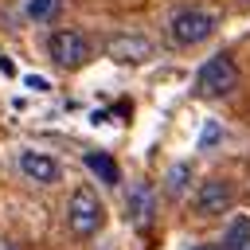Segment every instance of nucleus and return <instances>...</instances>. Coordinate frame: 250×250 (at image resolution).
Returning a JSON list of instances; mask_svg holds the SVG:
<instances>
[{
  "label": "nucleus",
  "instance_id": "11",
  "mask_svg": "<svg viewBox=\"0 0 250 250\" xmlns=\"http://www.w3.org/2000/svg\"><path fill=\"white\" fill-rule=\"evenodd\" d=\"M62 12V0H27V16L35 20V23H43V20H55Z\"/></svg>",
  "mask_w": 250,
  "mask_h": 250
},
{
  "label": "nucleus",
  "instance_id": "4",
  "mask_svg": "<svg viewBox=\"0 0 250 250\" xmlns=\"http://www.w3.org/2000/svg\"><path fill=\"white\" fill-rule=\"evenodd\" d=\"M168 31H172V39H176L180 47H191V43H199V39H207V35L215 31V20H211L207 12H199V8H184V12L172 16Z\"/></svg>",
  "mask_w": 250,
  "mask_h": 250
},
{
  "label": "nucleus",
  "instance_id": "13",
  "mask_svg": "<svg viewBox=\"0 0 250 250\" xmlns=\"http://www.w3.org/2000/svg\"><path fill=\"white\" fill-rule=\"evenodd\" d=\"M0 250H20V242L16 238H0Z\"/></svg>",
  "mask_w": 250,
  "mask_h": 250
},
{
  "label": "nucleus",
  "instance_id": "15",
  "mask_svg": "<svg viewBox=\"0 0 250 250\" xmlns=\"http://www.w3.org/2000/svg\"><path fill=\"white\" fill-rule=\"evenodd\" d=\"M246 250H250V246H246Z\"/></svg>",
  "mask_w": 250,
  "mask_h": 250
},
{
  "label": "nucleus",
  "instance_id": "9",
  "mask_svg": "<svg viewBox=\"0 0 250 250\" xmlns=\"http://www.w3.org/2000/svg\"><path fill=\"white\" fill-rule=\"evenodd\" d=\"M250 246V219H234L223 234V250H246Z\"/></svg>",
  "mask_w": 250,
  "mask_h": 250
},
{
  "label": "nucleus",
  "instance_id": "12",
  "mask_svg": "<svg viewBox=\"0 0 250 250\" xmlns=\"http://www.w3.org/2000/svg\"><path fill=\"white\" fill-rule=\"evenodd\" d=\"M188 176H191V164H176V168L168 172V195H180V191L188 188Z\"/></svg>",
  "mask_w": 250,
  "mask_h": 250
},
{
  "label": "nucleus",
  "instance_id": "1",
  "mask_svg": "<svg viewBox=\"0 0 250 250\" xmlns=\"http://www.w3.org/2000/svg\"><path fill=\"white\" fill-rule=\"evenodd\" d=\"M102 219H105L102 199H98L90 188H74L70 199H66V227H70V234L90 238V234L102 230Z\"/></svg>",
  "mask_w": 250,
  "mask_h": 250
},
{
  "label": "nucleus",
  "instance_id": "8",
  "mask_svg": "<svg viewBox=\"0 0 250 250\" xmlns=\"http://www.w3.org/2000/svg\"><path fill=\"white\" fill-rule=\"evenodd\" d=\"M125 211H129V223H133V227H148V219H152V188H148V184H137V188L129 191Z\"/></svg>",
  "mask_w": 250,
  "mask_h": 250
},
{
  "label": "nucleus",
  "instance_id": "2",
  "mask_svg": "<svg viewBox=\"0 0 250 250\" xmlns=\"http://www.w3.org/2000/svg\"><path fill=\"white\" fill-rule=\"evenodd\" d=\"M234 86H238V66H234L230 55L207 59V62L199 66V74H195V94H199V98H223V94H230Z\"/></svg>",
  "mask_w": 250,
  "mask_h": 250
},
{
  "label": "nucleus",
  "instance_id": "5",
  "mask_svg": "<svg viewBox=\"0 0 250 250\" xmlns=\"http://www.w3.org/2000/svg\"><path fill=\"white\" fill-rule=\"evenodd\" d=\"M230 211V184L227 180H203L199 191H195V215L211 219V215H223Z\"/></svg>",
  "mask_w": 250,
  "mask_h": 250
},
{
  "label": "nucleus",
  "instance_id": "10",
  "mask_svg": "<svg viewBox=\"0 0 250 250\" xmlns=\"http://www.w3.org/2000/svg\"><path fill=\"white\" fill-rule=\"evenodd\" d=\"M86 168H90L94 176H102L105 184H117V164H113L105 152H90V156H86Z\"/></svg>",
  "mask_w": 250,
  "mask_h": 250
},
{
  "label": "nucleus",
  "instance_id": "3",
  "mask_svg": "<svg viewBox=\"0 0 250 250\" xmlns=\"http://www.w3.org/2000/svg\"><path fill=\"white\" fill-rule=\"evenodd\" d=\"M47 55H51V62L62 66V70H78V66L90 59V43H86L82 31H55V35L47 39Z\"/></svg>",
  "mask_w": 250,
  "mask_h": 250
},
{
  "label": "nucleus",
  "instance_id": "6",
  "mask_svg": "<svg viewBox=\"0 0 250 250\" xmlns=\"http://www.w3.org/2000/svg\"><path fill=\"white\" fill-rule=\"evenodd\" d=\"M105 51H109L113 62H145L152 55V43L145 35H113Z\"/></svg>",
  "mask_w": 250,
  "mask_h": 250
},
{
  "label": "nucleus",
  "instance_id": "7",
  "mask_svg": "<svg viewBox=\"0 0 250 250\" xmlns=\"http://www.w3.org/2000/svg\"><path fill=\"white\" fill-rule=\"evenodd\" d=\"M20 172L27 180H35V184H55L59 180V164L51 156H43V152H23L20 156Z\"/></svg>",
  "mask_w": 250,
  "mask_h": 250
},
{
  "label": "nucleus",
  "instance_id": "14",
  "mask_svg": "<svg viewBox=\"0 0 250 250\" xmlns=\"http://www.w3.org/2000/svg\"><path fill=\"white\" fill-rule=\"evenodd\" d=\"M195 250H223V242H207V246H195Z\"/></svg>",
  "mask_w": 250,
  "mask_h": 250
}]
</instances>
